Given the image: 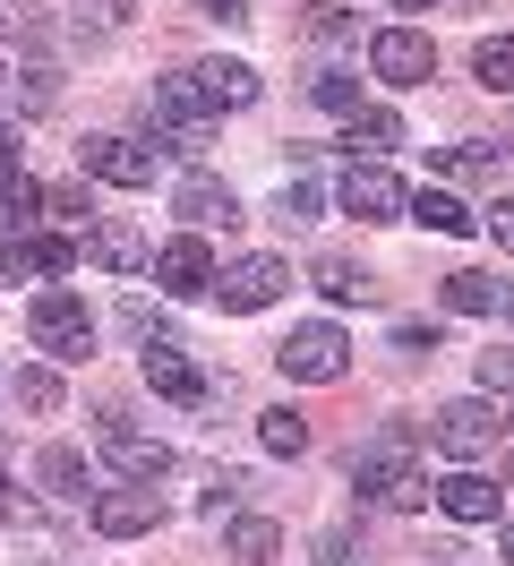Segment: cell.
<instances>
[{
    "instance_id": "1",
    "label": "cell",
    "mask_w": 514,
    "mask_h": 566,
    "mask_svg": "<svg viewBox=\"0 0 514 566\" xmlns=\"http://www.w3.org/2000/svg\"><path fill=\"white\" fill-rule=\"evenodd\" d=\"M352 490L377 497V506H395V515H411V506H429V472H420V429L411 421H386L352 455Z\"/></svg>"
},
{
    "instance_id": "2",
    "label": "cell",
    "mask_w": 514,
    "mask_h": 566,
    "mask_svg": "<svg viewBox=\"0 0 514 566\" xmlns=\"http://www.w3.org/2000/svg\"><path fill=\"white\" fill-rule=\"evenodd\" d=\"M27 326H34V344L52 360H95V310L69 292V283H52V292H34V310H27Z\"/></svg>"
},
{
    "instance_id": "3",
    "label": "cell",
    "mask_w": 514,
    "mask_h": 566,
    "mask_svg": "<svg viewBox=\"0 0 514 566\" xmlns=\"http://www.w3.org/2000/svg\"><path fill=\"white\" fill-rule=\"evenodd\" d=\"M274 369H283V378H301V387H335L343 369H352V344H343V326L308 318V326H292V335L274 344Z\"/></svg>"
},
{
    "instance_id": "4",
    "label": "cell",
    "mask_w": 514,
    "mask_h": 566,
    "mask_svg": "<svg viewBox=\"0 0 514 566\" xmlns=\"http://www.w3.org/2000/svg\"><path fill=\"white\" fill-rule=\"evenodd\" d=\"M429 447H438V455H454V463H480L489 447H497V412H489L480 395H463V403H438Z\"/></svg>"
},
{
    "instance_id": "5",
    "label": "cell",
    "mask_w": 514,
    "mask_h": 566,
    "mask_svg": "<svg viewBox=\"0 0 514 566\" xmlns=\"http://www.w3.org/2000/svg\"><path fill=\"white\" fill-rule=\"evenodd\" d=\"M95 447L112 455V472H120V481H146V490H155V481L171 472V447H164V438H146V429H129L120 412L95 429Z\"/></svg>"
},
{
    "instance_id": "6",
    "label": "cell",
    "mask_w": 514,
    "mask_h": 566,
    "mask_svg": "<svg viewBox=\"0 0 514 566\" xmlns=\"http://www.w3.org/2000/svg\"><path fill=\"white\" fill-rule=\"evenodd\" d=\"M369 70L386 77V86H429V77H438V43L420 35V27H386V35L369 43Z\"/></svg>"
},
{
    "instance_id": "7",
    "label": "cell",
    "mask_w": 514,
    "mask_h": 566,
    "mask_svg": "<svg viewBox=\"0 0 514 566\" xmlns=\"http://www.w3.org/2000/svg\"><path fill=\"white\" fill-rule=\"evenodd\" d=\"M283 283H292V266H283V258H240V266H223V275H214V301L249 318V310H274V301H283Z\"/></svg>"
},
{
    "instance_id": "8",
    "label": "cell",
    "mask_w": 514,
    "mask_h": 566,
    "mask_svg": "<svg viewBox=\"0 0 514 566\" xmlns=\"http://www.w3.org/2000/svg\"><path fill=\"white\" fill-rule=\"evenodd\" d=\"M403 207H411V189L386 164H352L343 172V214H360V223H403Z\"/></svg>"
},
{
    "instance_id": "9",
    "label": "cell",
    "mask_w": 514,
    "mask_h": 566,
    "mask_svg": "<svg viewBox=\"0 0 514 566\" xmlns=\"http://www.w3.org/2000/svg\"><path fill=\"white\" fill-rule=\"evenodd\" d=\"M77 172L112 180V189H146V180H155V146H137V138H86V146H77Z\"/></svg>"
},
{
    "instance_id": "10",
    "label": "cell",
    "mask_w": 514,
    "mask_h": 566,
    "mask_svg": "<svg viewBox=\"0 0 514 566\" xmlns=\"http://www.w3.org/2000/svg\"><path fill=\"white\" fill-rule=\"evenodd\" d=\"M146 387L171 395V403H206V395H214V378L189 360V344H180V335H164V344H146Z\"/></svg>"
},
{
    "instance_id": "11",
    "label": "cell",
    "mask_w": 514,
    "mask_h": 566,
    "mask_svg": "<svg viewBox=\"0 0 514 566\" xmlns=\"http://www.w3.org/2000/svg\"><path fill=\"white\" fill-rule=\"evenodd\" d=\"M146 266H155V283H164L171 301H198V292H214V249H206L198 232H189V241H171V249H155Z\"/></svg>"
},
{
    "instance_id": "12",
    "label": "cell",
    "mask_w": 514,
    "mask_h": 566,
    "mask_svg": "<svg viewBox=\"0 0 514 566\" xmlns=\"http://www.w3.org/2000/svg\"><path fill=\"white\" fill-rule=\"evenodd\" d=\"M171 214H180L189 232H214V223H240V198H232V180H214V172H189L180 189H171Z\"/></svg>"
},
{
    "instance_id": "13",
    "label": "cell",
    "mask_w": 514,
    "mask_h": 566,
    "mask_svg": "<svg viewBox=\"0 0 514 566\" xmlns=\"http://www.w3.org/2000/svg\"><path fill=\"white\" fill-rule=\"evenodd\" d=\"M146 120H164V129H214V104H206V86L189 70L180 77H155V95H146Z\"/></svg>"
},
{
    "instance_id": "14",
    "label": "cell",
    "mask_w": 514,
    "mask_h": 566,
    "mask_svg": "<svg viewBox=\"0 0 514 566\" xmlns=\"http://www.w3.org/2000/svg\"><path fill=\"white\" fill-rule=\"evenodd\" d=\"M155 524H164V497L146 490V481L95 497V532H112V541H137V532H155Z\"/></svg>"
},
{
    "instance_id": "15",
    "label": "cell",
    "mask_w": 514,
    "mask_h": 566,
    "mask_svg": "<svg viewBox=\"0 0 514 566\" xmlns=\"http://www.w3.org/2000/svg\"><path fill=\"white\" fill-rule=\"evenodd\" d=\"M86 258H95L103 275H137V266H146L155 249H146V232H137V223H120V214H103L95 232H86Z\"/></svg>"
},
{
    "instance_id": "16",
    "label": "cell",
    "mask_w": 514,
    "mask_h": 566,
    "mask_svg": "<svg viewBox=\"0 0 514 566\" xmlns=\"http://www.w3.org/2000/svg\"><path fill=\"white\" fill-rule=\"evenodd\" d=\"M429 497L454 524H497V481H480V472H445V481H429Z\"/></svg>"
},
{
    "instance_id": "17",
    "label": "cell",
    "mask_w": 514,
    "mask_h": 566,
    "mask_svg": "<svg viewBox=\"0 0 514 566\" xmlns=\"http://www.w3.org/2000/svg\"><path fill=\"white\" fill-rule=\"evenodd\" d=\"M189 77L206 86V104H214V112H249V104H258V70H249V61H198Z\"/></svg>"
},
{
    "instance_id": "18",
    "label": "cell",
    "mask_w": 514,
    "mask_h": 566,
    "mask_svg": "<svg viewBox=\"0 0 514 566\" xmlns=\"http://www.w3.org/2000/svg\"><path fill=\"white\" fill-rule=\"evenodd\" d=\"M34 481H43L52 497H69V506H77V497H86V481H95V472H86V447H43Z\"/></svg>"
},
{
    "instance_id": "19",
    "label": "cell",
    "mask_w": 514,
    "mask_h": 566,
    "mask_svg": "<svg viewBox=\"0 0 514 566\" xmlns=\"http://www.w3.org/2000/svg\"><path fill=\"white\" fill-rule=\"evenodd\" d=\"M34 214H43V180L9 172V180H0V241H27Z\"/></svg>"
},
{
    "instance_id": "20",
    "label": "cell",
    "mask_w": 514,
    "mask_h": 566,
    "mask_svg": "<svg viewBox=\"0 0 514 566\" xmlns=\"http://www.w3.org/2000/svg\"><path fill=\"white\" fill-rule=\"evenodd\" d=\"M403 214H411V223H429V232H445V241H463V232L480 223V214L463 207V198H445V189H420V198H411Z\"/></svg>"
},
{
    "instance_id": "21",
    "label": "cell",
    "mask_w": 514,
    "mask_h": 566,
    "mask_svg": "<svg viewBox=\"0 0 514 566\" xmlns=\"http://www.w3.org/2000/svg\"><path fill=\"white\" fill-rule=\"evenodd\" d=\"M77 266V241L69 232H27L18 241V275H69Z\"/></svg>"
},
{
    "instance_id": "22",
    "label": "cell",
    "mask_w": 514,
    "mask_h": 566,
    "mask_svg": "<svg viewBox=\"0 0 514 566\" xmlns=\"http://www.w3.org/2000/svg\"><path fill=\"white\" fill-rule=\"evenodd\" d=\"M472 77L489 95H514V35H480L472 43Z\"/></svg>"
},
{
    "instance_id": "23",
    "label": "cell",
    "mask_w": 514,
    "mask_h": 566,
    "mask_svg": "<svg viewBox=\"0 0 514 566\" xmlns=\"http://www.w3.org/2000/svg\"><path fill=\"white\" fill-rule=\"evenodd\" d=\"M343 146H352V164H360V155H386V146H403V120H395V112H352Z\"/></svg>"
},
{
    "instance_id": "24",
    "label": "cell",
    "mask_w": 514,
    "mask_h": 566,
    "mask_svg": "<svg viewBox=\"0 0 514 566\" xmlns=\"http://www.w3.org/2000/svg\"><path fill=\"white\" fill-rule=\"evenodd\" d=\"M223 549H232L240 566H274V549H283V532H274L266 515H249V524H232V532H223Z\"/></svg>"
},
{
    "instance_id": "25",
    "label": "cell",
    "mask_w": 514,
    "mask_h": 566,
    "mask_svg": "<svg viewBox=\"0 0 514 566\" xmlns=\"http://www.w3.org/2000/svg\"><path fill=\"white\" fill-rule=\"evenodd\" d=\"M258 438H266V455H308V421L292 412V403L258 412Z\"/></svg>"
},
{
    "instance_id": "26",
    "label": "cell",
    "mask_w": 514,
    "mask_h": 566,
    "mask_svg": "<svg viewBox=\"0 0 514 566\" xmlns=\"http://www.w3.org/2000/svg\"><path fill=\"white\" fill-rule=\"evenodd\" d=\"M445 310H454V318H489V310H497V283L472 275V266H463V275H445Z\"/></svg>"
},
{
    "instance_id": "27",
    "label": "cell",
    "mask_w": 514,
    "mask_h": 566,
    "mask_svg": "<svg viewBox=\"0 0 514 566\" xmlns=\"http://www.w3.org/2000/svg\"><path fill=\"white\" fill-rule=\"evenodd\" d=\"M317 292H326V301H369L377 283L360 275V266H352V258H317Z\"/></svg>"
},
{
    "instance_id": "28",
    "label": "cell",
    "mask_w": 514,
    "mask_h": 566,
    "mask_svg": "<svg viewBox=\"0 0 514 566\" xmlns=\"http://www.w3.org/2000/svg\"><path fill=\"white\" fill-rule=\"evenodd\" d=\"M9 387H18V403H27V412H61V369H18Z\"/></svg>"
},
{
    "instance_id": "29",
    "label": "cell",
    "mask_w": 514,
    "mask_h": 566,
    "mask_svg": "<svg viewBox=\"0 0 514 566\" xmlns=\"http://www.w3.org/2000/svg\"><path fill=\"white\" fill-rule=\"evenodd\" d=\"M274 223H292V232L317 223V189H308V180H283V189H274Z\"/></svg>"
},
{
    "instance_id": "30",
    "label": "cell",
    "mask_w": 514,
    "mask_h": 566,
    "mask_svg": "<svg viewBox=\"0 0 514 566\" xmlns=\"http://www.w3.org/2000/svg\"><path fill=\"white\" fill-rule=\"evenodd\" d=\"M308 95H317V104H326V112H343V120H352V112H360V77L326 70V77H317V86H308Z\"/></svg>"
},
{
    "instance_id": "31",
    "label": "cell",
    "mask_w": 514,
    "mask_h": 566,
    "mask_svg": "<svg viewBox=\"0 0 514 566\" xmlns=\"http://www.w3.org/2000/svg\"><path fill=\"white\" fill-rule=\"evenodd\" d=\"M317 566H377V558L352 541V532H326V541H317Z\"/></svg>"
},
{
    "instance_id": "32",
    "label": "cell",
    "mask_w": 514,
    "mask_h": 566,
    "mask_svg": "<svg viewBox=\"0 0 514 566\" xmlns=\"http://www.w3.org/2000/svg\"><path fill=\"white\" fill-rule=\"evenodd\" d=\"M438 344H445V335H438V326H420V318H411V326H395V353H403V360H429Z\"/></svg>"
},
{
    "instance_id": "33",
    "label": "cell",
    "mask_w": 514,
    "mask_h": 566,
    "mask_svg": "<svg viewBox=\"0 0 514 566\" xmlns=\"http://www.w3.org/2000/svg\"><path fill=\"white\" fill-rule=\"evenodd\" d=\"M43 207H52V214H95V198H86V172L61 180V189H43Z\"/></svg>"
},
{
    "instance_id": "34",
    "label": "cell",
    "mask_w": 514,
    "mask_h": 566,
    "mask_svg": "<svg viewBox=\"0 0 514 566\" xmlns=\"http://www.w3.org/2000/svg\"><path fill=\"white\" fill-rule=\"evenodd\" d=\"M308 27L335 43V35H352V9H343V0H308Z\"/></svg>"
},
{
    "instance_id": "35",
    "label": "cell",
    "mask_w": 514,
    "mask_h": 566,
    "mask_svg": "<svg viewBox=\"0 0 514 566\" xmlns=\"http://www.w3.org/2000/svg\"><path fill=\"white\" fill-rule=\"evenodd\" d=\"M480 387H489V395H514V353H480Z\"/></svg>"
},
{
    "instance_id": "36",
    "label": "cell",
    "mask_w": 514,
    "mask_h": 566,
    "mask_svg": "<svg viewBox=\"0 0 514 566\" xmlns=\"http://www.w3.org/2000/svg\"><path fill=\"white\" fill-rule=\"evenodd\" d=\"M240 490H249L240 472H214V481H206V515H223V506H240Z\"/></svg>"
},
{
    "instance_id": "37",
    "label": "cell",
    "mask_w": 514,
    "mask_h": 566,
    "mask_svg": "<svg viewBox=\"0 0 514 566\" xmlns=\"http://www.w3.org/2000/svg\"><path fill=\"white\" fill-rule=\"evenodd\" d=\"M77 9H86L95 27H129V0H77Z\"/></svg>"
},
{
    "instance_id": "38",
    "label": "cell",
    "mask_w": 514,
    "mask_h": 566,
    "mask_svg": "<svg viewBox=\"0 0 514 566\" xmlns=\"http://www.w3.org/2000/svg\"><path fill=\"white\" fill-rule=\"evenodd\" d=\"M489 232H497V249L514 258V198H497V214H489Z\"/></svg>"
},
{
    "instance_id": "39",
    "label": "cell",
    "mask_w": 514,
    "mask_h": 566,
    "mask_svg": "<svg viewBox=\"0 0 514 566\" xmlns=\"http://www.w3.org/2000/svg\"><path fill=\"white\" fill-rule=\"evenodd\" d=\"M206 18H223V27H240V18H249V0H198Z\"/></svg>"
},
{
    "instance_id": "40",
    "label": "cell",
    "mask_w": 514,
    "mask_h": 566,
    "mask_svg": "<svg viewBox=\"0 0 514 566\" xmlns=\"http://www.w3.org/2000/svg\"><path fill=\"white\" fill-rule=\"evenodd\" d=\"M18 172V129H0V180Z\"/></svg>"
},
{
    "instance_id": "41",
    "label": "cell",
    "mask_w": 514,
    "mask_h": 566,
    "mask_svg": "<svg viewBox=\"0 0 514 566\" xmlns=\"http://www.w3.org/2000/svg\"><path fill=\"white\" fill-rule=\"evenodd\" d=\"M497 549H506V566H514V524H497Z\"/></svg>"
},
{
    "instance_id": "42",
    "label": "cell",
    "mask_w": 514,
    "mask_h": 566,
    "mask_svg": "<svg viewBox=\"0 0 514 566\" xmlns=\"http://www.w3.org/2000/svg\"><path fill=\"white\" fill-rule=\"evenodd\" d=\"M386 9H429V0H386Z\"/></svg>"
},
{
    "instance_id": "43",
    "label": "cell",
    "mask_w": 514,
    "mask_h": 566,
    "mask_svg": "<svg viewBox=\"0 0 514 566\" xmlns=\"http://www.w3.org/2000/svg\"><path fill=\"white\" fill-rule=\"evenodd\" d=\"M0 490H9V463H0Z\"/></svg>"
},
{
    "instance_id": "44",
    "label": "cell",
    "mask_w": 514,
    "mask_h": 566,
    "mask_svg": "<svg viewBox=\"0 0 514 566\" xmlns=\"http://www.w3.org/2000/svg\"><path fill=\"white\" fill-rule=\"evenodd\" d=\"M0 86H9V70H0Z\"/></svg>"
},
{
    "instance_id": "45",
    "label": "cell",
    "mask_w": 514,
    "mask_h": 566,
    "mask_svg": "<svg viewBox=\"0 0 514 566\" xmlns=\"http://www.w3.org/2000/svg\"><path fill=\"white\" fill-rule=\"evenodd\" d=\"M506 429H514V421H506Z\"/></svg>"
}]
</instances>
